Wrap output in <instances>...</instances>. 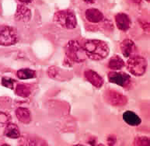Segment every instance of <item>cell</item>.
Wrapping results in <instances>:
<instances>
[{
	"label": "cell",
	"mask_w": 150,
	"mask_h": 146,
	"mask_svg": "<svg viewBox=\"0 0 150 146\" xmlns=\"http://www.w3.org/2000/svg\"><path fill=\"white\" fill-rule=\"evenodd\" d=\"M19 1L23 2V3H30V2H31L33 0H19Z\"/></svg>",
	"instance_id": "cb8c5ba5"
},
{
	"label": "cell",
	"mask_w": 150,
	"mask_h": 146,
	"mask_svg": "<svg viewBox=\"0 0 150 146\" xmlns=\"http://www.w3.org/2000/svg\"><path fill=\"white\" fill-rule=\"evenodd\" d=\"M86 18L89 22L93 23H96L100 22L103 20V15L99 9L91 8L88 9L85 13Z\"/></svg>",
	"instance_id": "30bf717a"
},
{
	"label": "cell",
	"mask_w": 150,
	"mask_h": 146,
	"mask_svg": "<svg viewBox=\"0 0 150 146\" xmlns=\"http://www.w3.org/2000/svg\"><path fill=\"white\" fill-rule=\"evenodd\" d=\"M10 121V116L6 113L0 112V124L1 125L6 126L9 124Z\"/></svg>",
	"instance_id": "44dd1931"
},
{
	"label": "cell",
	"mask_w": 150,
	"mask_h": 146,
	"mask_svg": "<svg viewBox=\"0 0 150 146\" xmlns=\"http://www.w3.org/2000/svg\"><path fill=\"white\" fill-rule=\"evenodd\" d=\"M83 49L86 57L95 61L106 59L110 52L108 44L100 40H88L84 44Z\"/></svg>",
	"instance_id": "6da1fadb"
},
{
	"label": "cell",
	"mask_w": 150,
	"mask_h": 146,
	"mask_svg": "<svg viewBox=\"0 0 150 146\" xmlns=\"http://www.w3.org/2000/svg\"><path fill=\"white\" fill-rule=\"evenodd\" d=\"M86 3H87V4H93L94 2H96V0H83Z\"/></svg>",
	"instance_id": "603a6c76"
},
{
	"label": "cell",
	"mask_w": 150,
	"mask_h": 146,
	"mask_svg": "<svg viewBox=\"0 0 150 146\" xmlns=\"http://www.w3.org/2000/svg\"><path fill=\"white\" fill-rule=\"evenodd\" d=\"M5 135L9 138L16 139L20 138V129L15 124H9L6 125V130H5Z\"/></svg>",
	"instance_id": "9a60e30c"
},
{
	"label": "cell",
	"mask_w": 150,
	"mask_h": 146,
	"mask_svg": "<svg viewBox=\"0 0 150 146\" xmlns=\"http://www.w3.org/2000/svg\"><path fill=\"white\" fill-rule=\"evenodd\" d=\"M127 67L132 75L135 76H142L145 74L147 68V61L143 57L135 55L128 60Z\"/></svg>",
	"instance_id": "277c9868"
},
{
	"label": "cell",
	"mask_w": 150,
	"mask_h": 146,
	"mask_svg": "<svg viewBox=\"0 0 150 146\" xmlns=\"http://www.w3.org/2000/svg\"><path fill=\"white\" fill-rule=\"evenodd\" d=\"M17 77L20 79H34L36 77V73L34 70L30 68H22L17 72Z\"/></svg>",
	"instance_id": "e0dca14e"
},
{
	"label": "cell",
	"mask_w": 150,
	"mask_h": 146,
	"mask_svg": "<svg viewBox=\"0 0 150 146\" xmlns=\"http://www.w3.org/2000/svg\"><path fill=\"white\" fill-rule=\"evenodd\" d=\"M146 1H147V2H149V0H146Z\"/></svg>",
	"instance_id": "d4e9b609"
},
{
	"label": "cell",
	"mask_w": 150,
	"mask_h": 146,
	"mask_svg": "<svg viewBox=\"0 0 150 146\" xmlns=\"http://www.w3.org/2000/svg\"><path fill=\"white\" fill-rule=\"evenodd\" d=\"M65 52L68 61L72 63L83 62L87 58L83 47L76 41L68 42L65 47Z\"/></svg>",
	"instance_id": "7a4b0ae2"
},
{
	"label": "cell",
	"mask_w": 150,
	"mask_h": 146,
	"mask_svg": "<svg viewBox=\"0 0 150 146\" xmlns=\"http://www.w3.org/2000/svg\"><path fill=\"white\" fill-rule=\"evenodd\" d=\"M115 22L117 28L122 31H126L131 27V20L127 14L119 13L115 16Z\"/></svg>",
	"instance_id": "9c48e42d"
},
{
	"label": "cell",
	"mask_w": 150,
	"mask_h": 146,
	"mask_svg": "<svg viewBox=\"0 0 150 146\" xmlns=\"http://www.w3.org/2000/svg\"><path fill=\"white\" fill-rule=\"evenodd\" d=\"M15 17L17 20L27 22L31 18V11L25 6L19 5L15 14Z\"/></svg>",
	"instance_id": "8fae6325"
},
{
	"label": "cell",
	"mask_w": 150,
	"mask_h": 146,
	"mask_svg": "<svg viewBox=\"0 0 150 146\" xmlns=\"http://www.w3.org/2000/svg\"><path fill=\"white\" fill-rule=\"evenodd\" d=\"M18 37L16 30L9 26L0 27V45L11 46L17 42Z\"/></svg>",
	"instance_id": "5b68a950"
},
{
	"label": "cell",
	"mask_w": 150,
	"mask_h": 146,
	"mask_svg": "<svg viewBox=\"0 0 150 146\" xmlns=\"http://www.w3.org/2000/svg\"><path fill=\"white\" fill-rule=\"evenodd\" d=\"M16 115L17 119L23 124H29L31 121V114L30 110L27 108L19 107L16 110Z\"/></svg>",
	"instance_id": "4fadbf2b"
},
{
	"label": "cell",
	"mask_w": 150,
	"mask_h": 146,
	"mask_svg": "<svg viewBox=\"0 0 150 146\" xmlns=\"http://www.w3.org/2000/svg\"><path fill=\"white\" fill-rule=\"evenodd\" d=\"M16 93L23 98L28 97L30 95V89L24 84H19L16 88Z\"/></svg>",
	"instance_id": "ac0fdd59"
},
{
	"label": "cell",
	"mask_w": 150,
	"mask_h": 146,
	"mask_svg": "<svg viewBox=\"0 0 150 146\" xmlns=\"http://www.w3.org/2000/svg\"><path fill=\"white\" fill-rule=\"evenodd\" d=\"M108 144L110 145H114L116 142V138L114 137V136H110V137L108 138Z\"/></svg>",
	"instance_id": "7402d4cb"
},
{
	"label": "cell",
	"mask_w": 150,
	"mask_h": 146,
	"mask_svg": "<svg viewBox=\"0 0 150 146\" xmlns=\"http://www.w3.org/2000/svg\"><path fill=\"white\" fill-rule=\"evenodd\" d=\"M134 145H149V139L147 137H137L134 141Z\"/></svg>",
	"instance_id": "d6986e66"
},
{
	"label": "cell",
	"mask_w": 150,
	"mask_h": 146,
	"mask_svg": "<svg viewBox=\"0 0 150 146\" xmlns=\"http://www.w3.org/2000/svg\"><path fill=\"white\" fill-rule=\"evenodd\" d=\"M123 120L125 121V122H126V124H128L130 126H133V127L139 126L142 122L140 117L131 110H127L124 113Z\"/></svg>",
	"instance_id": "7c38bea8"
},
{
	"label": "cell",
	"mask_w": 150,
	"mask_h": 146,
	"mask_svg": "<svg viewBox=\"0 0 150 146\" xmlns=\"http://www.w3.org/2000/svg\"><path fill=\"white\" fill-rule=\"evenodd\" d=\"M14 83H15V80L12 79L11 78H9V77H3L2 79V85L4 87L9 88L10 90L13 89Z\"/></svg>",
	"instance_id": "ffe728a7"
},
{
	"label": "cell",
	"mask_w": 150,
	"mask_h": 146,
	"mask_svg": "<svg viewBox=\"0 0 150 146\" xmlns=\"http://www.w3.org/2000/svg\"><path fill=\"white\" fill-rule=\"evenodd\" d=\"M54 21L63 28L72 30L77 26L76 15L74 12L70 9H64L57 12L54 14Z\"/></svg>",
	"instance_id": "3957f363"
},
{
	"label": "cell",
	"mask_w": 150,
	"mask_h": 146,
	"mask_svg": "<svg viewBox=\"0 0 150 146\" xmlns=\"http://www.w3.org/2000/svg\"><path fill=\"white\" fill-rule=\"evenodd\" d=\"M105 99L108 103L114 107H121L126 104L127 98L115 90H108L105 92Z\"/></svg>",
	"instance_id": "8992f818"
},
{
	"label": "cell",
	"mask_w": 150,
	"mask_h": 146,
	"mask_svg": "<svg viewBox=\"0 0 150 146\" xmlns=\"http://www.w3.org/2000/svg\"><path fill=\"white\" fill-rule=\"evenodd\" d=\"M84 76L89 83H90L96 88L99 89V88L102 87V85H103V78L93 70H86L84 72Z\"/></svg>",
	"instance_id": "ba28073f"
},
{
	"label": "cell",
	"mask_w": 150,
	"mask_h": 146,
	"mask_svg": "<svg viewBox=\"0 0 150 146\" xmlns=\"http://www.w3.org/2000/svg\"><path fill=\"white\" fill-rule=\"evenodd\" d=\"M108 79L110 83L118 85L121 87H125L131 82V76L125 72H110Z\"/></svg>",
	"instance_id": "52a82bcc"
},
{
	"label": "cell",
	"mask_w": 150,
	"mask_h": 146,
	"mask_svg": "<svg viewBox=\"0 0 150 146\" xmlns=\"http://www.w3.org/2000/svg\"><path fill=\"white\" fill-rule=\"evenodd\" d=\"M125 61L123 59H121V57L117 56V55H114L108 62V67L110 68V69L112 70H119L121 69L122 68L125 66Z\"/></svg>",
	"instance_id": "2e32d148"
},
{
	"label": "cell",
	"mask_w": 150,
	"mask_h": 146,
	"mask_svg": "<svg viewBox=\"0 0 150 146\" xmlns=\"http://www.w3.org/2000/svg\"><path fill=\"white\" fill-rule=\"evenodd\" d=\"M134 49H135V45H134V43L132 40L127 39V40H125V41L121 42V52H122V54L125 58L130 57L131 54H132V52L134 51Z\"/></svg>",
	"instance_id": "5bb4252c"
}]
</instances>
